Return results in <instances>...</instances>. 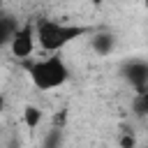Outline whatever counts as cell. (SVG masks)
<instances>
[{"label":"cell","instance_id":"7","mask_svg":"<svg viewBox=\"0 0 148 148\" xmlns=\"http://www.w3.org/2000/svg\"><path fill=\"white\" fill-rule=\"evenodd\" d=\"M23 120H25V125H28L30 130H35V127L42 123V111H39L37 106H25V111H23Z\"/></svg>","mask_w":148,"mask_h":148},{"label":"cell","instance_id":"9","mask_svg":"<svg viewBox=\"0 0 148 148\" xmlns=\"http://www.w3.org/2000/svg\"><path fill=\"white\" fill-rule=\"evenodd\" d=\"M120 148H136V139H134L132 134H130V136L125 134V136L120 139Z\"/></svg>","mask_w":148,"mask_h":148},{"label":"cell","instance_id":"1","mask_svg":"<svg viewBox=\"0 0 148 148\" xmlns=\"http://www.w3.org/2000/svg\"><path fill=\"white\" fill-rule=\"evenodd\" d=\"M83 32H88V28H83V25H65L60 21H42L37 25L35 35L44 51H60L65 44L81 37Z\"/></svg>","mask_w":148,"mask_h":148},{"label":"cell","instance_id":"2","mask_svg":"<svg viewBox=\"0 0 148 148\" xmlns=\"http://www.w3.org/2000/svg\"><path fill=\"white\" fill-rule=\"evenodd\" d=\"M30 76H32L37 88L51 90V88H58V86H62L67 81L69 69H67V65L62 62L60 56H49L44 60H37L30 67Z\"/></svg>","mask_w":148,"mask_h":148},{"label":"cell","instance_id":"10","mask_svg":"<svg viewBox=\"0 0 148 148\" xmlns=\"http://www.w3.org/2000/svg\"><path fill=\"white\" fill-rule=\"evenodd\" d=\"M2 106H5V99H2V95H0V111H2Z\"/></svg>","mask_w":148,"mask_h":148},{"label":"cell","instance_id":"8","mask_svg":"<svg viewBox=\"0 0 148 148\" xmlns=\"http://www.w3.org/2000/svg\"><path fill=\"white\" fill-rule=\"evenodd\" d=\"M134 113L139 118H143L148 113V92H139L136 99H134Z\"/></svg>","mask_w":148,"mask_h":148},{"label":"cell","instance_id":"5","mask_svg":"<svg viewBox=\"0 0 148 148\" xmlns=\"http://www.w3.org/2000/svg\"><path fill=\"white\" fill-rule=\"evenodd\" d=\"M113 46H116V37H113L111 32H99V35H95V37H92V51H95V53H99V56L111 53V51H113Z\"/></svg>","mask_w":148,"mask_h":148},{"label":"cell","instance_id":"4","mask_svg":"<svg viewBox=\"0 0 148 148\" xmlns=\"http://www.w3.org/2000/svg\"><path fill=\"white\" fill-rule=\"evenodd\" d=\"M127 79L130 83L139 90V92H146V83H148V65L143 60H132L127 65Z\"/></svg>","mask_w":148,"mask_h":148},{"label":"cell","instance_id":"6","mask_svg":"<svg viewBox=\"0 0 148 148\" xmlns=\"http://www.w3.org/2000/svg\"><path fill=\"white\" fill-rule=\"evenodd\" d=\"M16 30H18L16 18L14 16H7V14H0V46L7 44V42H12V37H14Z\"/></svg>","mask_w":148,"mask_h":148},{"label":"cell","instance_id":"3","mask_svg":"<svg viewBox=\"0 0 148 148\" xmlns=\"http://www.w3.org/2000/svg\"><path fill=\"white\" fill-rule=\"evenodd\" d=\"M9 49L16 58H28L32 53V49H35V28H32V23H25L14 32V37L9 42Z\"/></svg>","mask_w":148,"mask_h":148}]
</instances>
